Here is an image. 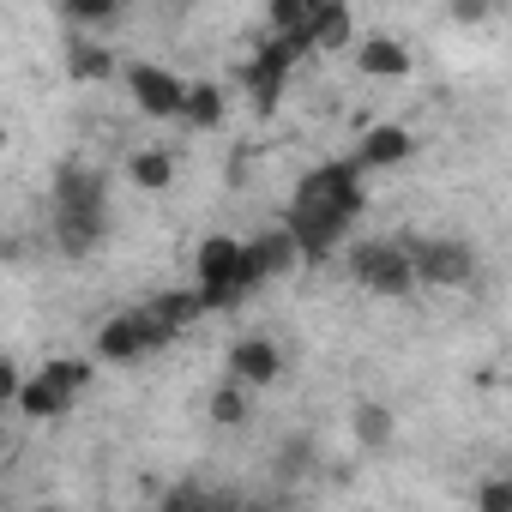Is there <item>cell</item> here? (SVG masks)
<instances>
[{"label": "cell", "mask_w": 512, "mask_h": 512, "mask_svg": "<svg viewBox=\"0 0 512 512\" xmlns=\"http://www.w3.org/2000/svg\"><path fill=\"white\" fill-rule=\"evenodd\" d=\"M55 241L67 260H85L109 241V181L91 163L55 169Z\"/></svg>", "instance_id": "obj_1"}, {"label": "cell", "mask_w": 512, "mask_h": 512, "mask_svg": "<svg viewBox=\"0 0 512 512\" xmlns=\"http://www.w3.org/2000/svg\"><path fill=\"white\" fill-rule=\"evenodd\" d=\"M260 266H253V247L241 235H205L199 253H193V290L205 296L211 314L223 308H241L253 290H260Z\"/></svg>", "instance_id": "obj_2"}, {"label": "cell", "mask_w": 512, "mask_h": 512, "mask_svg": "<svg viewBox=\"0 0 512 512\" xmlns=\"http://www.w3.org/2000/svg\"><path fill=\"white\" fill-rule=\"evenodd\" d=\"M302 55H308V43L266 37L260 49H247V55L235 61V85H241V97H253V115H272V109H278V97L290 91V73H296Z\"/></svg>", "instance_id": "obj_3"}, {"label": "cell", "mask_w": 512, "mask_h": 512, "mask_svg": "<svg viewBox=\"0 0 512 512\" xmlns=\"http://www.w3.org/2000/svg\"><path fill=\"white\" fill-rule=\"evenodd\" d=\"M350 278L368 290V296H410L416 290V266H410V247L404 235L398 241H350Z\"/></svg>", "instance_id": "obj_4"}, {"label": "cell", "mask_w": 512, "mask_h": 512, "mask_svg": "<svg viewBox=\"0 0 512 512\" xmlns=\"http://www.w3.org/2000/svg\"><path fill=\"white\" fill-rule=\"evenodd\" d=\"M404 247H410L416 284H428V290H464L476 278V253L458 235H404Z\"/></svg>", "instance_id": "obj_5"}, {"label": "cell", "mask_w": 512, "mask_h": 512, "mask_svg": "<svg viewBox=\"0 0 512 512\" xmlns=\"http://www.w3.org/2000/svg\"><path fill=\"white\" fill-rule=\"evenodd\" d=\"M169 344L175 338H169V326L151 308H127V314H115V320L97 326V362H139V356L169 350Z\"/></svg>", "instance_id": "obj_6"}, {"label": "cell", "mask_w": 512, "mask_h": 512, "mask_svg": "<svg viewBox=\"0 0 512 512\" xmlns=\"http://www.w3.org/2000/svg\"><path fill=\"white\" fill-rule=\"evenodd\" d=\"M290 205H326V211H344V217L356 223V217H362V205H368V187H362L356 157L308 169V175L296 181V199H290Z\"/></svg>", "instance_id": "obj_7"}, {"label": "cell", "mask_w": 512, "mask_h": 512, "mask_svg": "<svg viewBox=\"0 0 512 512\" xmlns=\"http://www.w3.org/2000/svg\"><path fill=\"white\" fill-rule=\"evenodd\" d=\"M121 79H127V91H133V109H139V115H151V121H181V109H187V79H181V73H169V67H157V61H133Z\"/></svg>", "instance_id": "obj_8"}, {"label": "cell", "mask_w": 512, "mask_h": 512, "mask_svg": "<svg viewBox=\"0 0 512 512\" xmlns=\"http://www.w3.org/2000/svg\"><path fill=\"white\" fill-rule=\"evenodd\" d=\"M284 229L296 235L302 260H308V266H320V260H332V253H338V241L350 235V217H344V211H326V205H290Z\"/></svg>", "instance_id": "obj_9"}, {"label": "cell", "mask_w": 512, "mask_h": 512, "mask_svg": "<svg viewBox=\"0 0 512 512\" xmlns=\"http://www.w3.org/2000/svg\"><path fill=\"white\" fill-rule=\"evenodd\" d=\"M284 374V350L272 338H235L229 344V380H241L247 392L253 386H272Z\"/></svg>", "instance_id": "obj_10"}, {"label": "cell", "mask_w": 512, "mask_h": 512, "mask_svg": "<svg viewBox=\"0 0 512 512\" xmlns=\"http://www.w3.org/2000/svg\"><path fill=\"white\" fill-rule=\"evenodd\" d=\"M410 151H416V133L398 127V121H380V127L362 133V145H356V169H362V175H374V169H398V163H410Z\"/></svg>", "instance_id": "obj_11"}, {"label": "cell", "mask_w": 512, "mask_h": 512, "mask_svg": "<svg viewBox=\"0 0 512 512\" xmlns=\"http://www.w3.org/2000/svg\"><path fill=\"white\" fill-rule=\"evenodd\" d=\"M247 247H253V266H260V278L272 284V278H290V272H302L308 260H302V247H296V235L278 223V229H260V235H247Z\"/></svg>", "instance_id": "obj_12"}, {"label": "cell", "mask_w": 512, "mask_h": 512, "mask_svg": "<svg viewBox=\"0 0 512 512\" xmlns=\"http://www.w3.org/2000/svg\"><path fill=\"white\" fill-rule=\"evenodd\" d=\"M356 67L368 73V79H410V67H416V55H410V43L404 37H368L362 49H356Z\"/></svg>", "instance_id": "obj_13"}, {"label": "cell", "mask_w": 512, "mask_h": 512, "mask_svg": "<svg viewBox=\"0 0 512 512\" xmlns=\"http://www.w3.org/2000/svg\"><path fill=\"white\" fill-rule=\"evenodd\" d=\"M229 121V91L217 79H187V109H181V127L193 133H217Z\"/></svg>", "instance_id": "obj_14"}, {"label": "cell", "mask_w": 512, "mask_h": 512, "mask_svg": "<svg viewBox=\"0 0 512 512\" xmlns=\"http://www.w3.org/2000/svg\"><path fill=\"white\" fill-rule=\"evenodd\" d=\"M308 43L326 49V55L350 49L356 43V13L344 7V0H314V31H308Z\"/></svg>", "instance_id": "obj_15"}, {"label": "cell", "mask_w": 512, "mask_h": 512, "mask_svg": "<svg viewBox=\"0 0 512 512\" xmlns=\"http://www.w3.org/2000/svg\"><path fill=\"white\" fill-rule=\"evenodd\" d=\"M67 79L73 85H109L115 79V55L97 37H73L67 43Z\"/></svg>", "instance_id": "obj_16"}, {"label": "cell", "mask_w": 512, "mask_h": 512, "mask_svg": "<svg viewBox=\"0 0 512 512\" xmlns=\"http://www.w3.org/2000/svg\"><path fill=\"white\" fill-rule=\"evenodd\" d=\"M350 434H356V446H362V452H386V446H392V434H398V416H392L380 398H362V404L350 410Z\"/></svg>", "instance_id": "obj_17"}, {"label": "cell", "mask_w": 512, "mask_h": 512, "mask_svg": "<svg viewBox=\"0 0 512 512\" xmlns=\"http://www.w3.org/2000/svg\"><path fill=\"white\" fill-rule=\"evenodd\" d=\"M145 308H151V314H157V320H163V326H169V338H181V332H187V326H199V320H205V314H211V308H205V296H199V290H163V296H151V302H145Z\"/></svg>", "instance_id": "obj_18"}, {"label": "cell", "mask_w": 512, "mask_h": 512, "mask_svg": "<svg viewBox=\"0 0 512 512\" xmlns=\"http://www.w3.org/2000/svg\"><path fill=\"white\" fill-rule=\"evenodd\" d=\"M127 181H133L139 193H169V181H175V157H169L163 145H145V151L127 157Z\"/></svg>", "instance_id": "obj_19"}, {"label": "cell", "mask_w": 512, "mask_h": 512, "mask_svg": "<svg viewBox=\"0 0 512 512\" xmlns=\"http://www.w3.org/2000/svg\"><path fill=\"white\" fill-rule=\"evenodd\" d=\"M67 392H55L43 374H31L25 380V392H19V416H31V422H55V416H67Z\"/></svg>", "instance_id": "obj_20"}, {"label": "cell", "mask_w": 512, "mask_h": 512, "mask_svg": "<svg viewBox=\"0 0 512 512\" xmlns=\"http://www.w3.org/2000/svg\"><path fill=\"white\" fill-rule=\"evenodd\" d=\"M247 410H253V398H247L241 380H223V386H211V398H205V416H211L217 428H241Z\"/></svg>", "instance_id": "obj_21"}, {"label": "cell", "mask_w": 512, "mask_h": 512, "mask_svg": "<svg viewBox=\"0 0 512 512\" xmlns=\"http://www.w3.org/2000/svg\"><path fill=\"white\" fill-rule=\"evenodd\" d=\"M37 374H43L55 392H67V398H79V392L91 386V362H85V356H49Z\"/></svg>", "instance_id": "obj_22"}, {"label": "cell", "mask_w": 512, "mask_h": 512, "mask_svg": "<svg viewBox=\"0 0 512 512\" xmlns=\"http://www.w3.org/2000/svg\"><path fill=\"white\" fill-rule=\"evenodd\" d=\"M157 512H217V494L205 482H169L163 500H157Z\"/></svg>", "instance_id": "obj_23"}, {"label": "cell", "mask_w": 512, "mask_h": 512, "mask_svg": "<svg viewBox=\"0 0 512 512\" xmlns=\"http://www.w3.org/2000/svg\"><path fill=\"white\" fill-rule=\"evenodd\" d=\"M61 19L79 25V31H103V25L121 19V7H115V0H61Z\"/></svg>", "instance_id": "obj_24"}, {"label": "cell", "mask_w": 512, "mask_h": 512, "mask_svg": "<svg viewBox=\"0 0 512 512\" xmlns=\"http://www.w3.org/2000/svg\"><path fill=\"white\" fill-rule=\"evenodd\" d=\"M476 512H512V488H506V476L476 482Z\"/></svg>", "instance_id": "obj_25"}, {"label": "cell", "mask_w": 512, "mask_h": 512, "mask_svg": "<svg viewBox=\"0 0 512 512\" xmlns=\"http://www.w3.org/2000/svg\"><path fill=\"white\" fill-rule=\"evenodd\" d=\"M25 380H31V374H25L19 362H0V398H7V404H19V392H25Z\"/></svg>", "instance_id": "obj_26"}, {"label": "cell", "mask_w": 512, "mask_h": 512, "mask_svg": "<svg viewBox=\"0 0 512 512\" xmlns=\"http://www.w3.org/2000/svg\"><path fill=\"white\" fill-rule=\"evenodd\" d=\"M452 19H458V25H482V19H488V7H452Z\"/></svg>", "instance_id": "obj_27"}, {"label": "cell", "mask_w": 512, "mask_h": 512, "mask_svg": "<svg viewBox=\"0 0 512 512\" xmlns=\"http://www.w3.org/2000/svg\"><path fill=\"white\" fill-rule=\"evenodd\" d=\"M31 512H67V506H49V500H43V506H31Z\"/></svg>", "instance_id": "obj_28"}, {"label": "cell", "mask_w": 512, "mask_h": 512, "mask_svg": "<svg viewBox=\"0 0 512 512\" xmlns=\"http://www.w3.org/2000/svg\"><path fill=\"white\" fill-rule=\"evenodd\" d=\"M506 488H512V470H506Z\"/></svg>", "instance_id": "obj_29"}]
</instances>
